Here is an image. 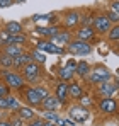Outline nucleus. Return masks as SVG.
I'll use <instances>...</instances> for the list:
<instances>
[{
  "mask_svg": "<svg viewBox=\"0 0 119 126\" xmlns=\"http://www.w3.org/2000/svg\"><path fill=\"white\" fill-rule=\"evenodd\" d=\"M111 79H112V72L105 65H102V63L94 65V68H90V73L85 77V80L92 85H99L102 82H109Z\"/></svg>",
  "mask_w": 119,
  "mask_h": 126,
  "instance_id": "nucleus-1",
  "label": "nucleus"
},
{
  "mask_svg": "<svg viewBox=\"0 0 119 126\" xmlns=\"http://www.w3.org/2000/svg\"><path fill=\"white\" fill-rule=\"evenodd\" d=\"M0 75H2V79H3V84L7 85L9 89H14V90H22L24 89V79H22V75L17 73V72H12L10 68H2L0 70Z\"/></svg>",
  "mask_w": 119,
  "mask_h": 126,
  "instance_id": "nucleus-2",
  "label": "nucleus"
},
{
  "mask_svg": "<svg viewBox=\"0 0 119 126\" xmlns=\"http://www.w3.org/2000/svg\"><path fill=\"white\" fill-rule=\"evenodd\" d=\"M65 51H68L73 56H80L82 58V56H87V55L92 53V46L85 41H80V39H72V41L66 44Z\"/></svg>",
  "mask_w": 119,
  "mask_h": 126,
  "instance_id": "nucleus-3",
  "label": "nucleus"
},
{
  "mask_svg": "<svg viewBox=\"0 0 119 126\" xmlns=\"http://www.w3.org/2000/svg\"><path fill=\"white\" fill-rule=\"evenodd\" d=\"M22 79H24V82H29V84H36L38 80L41 79V65H38V63L34 62H29L27 65H24L22 68Z\"/></svg>",
  "mask_w": 119,
  "mask_h": 126,
  "instance_id": "nucleus-4",
  "label": "nucleus"
},
{
  "mask_svg": "<svg viewBox=\"0 0 119 126\" xmlns=\"http://www.w3.org/2000/svg\"><path fill=\"white\" fill-rule=\"evenodd\" d=\"M112 26H114V24H111V21L107 19V16H104V14L95 16L94 21H92V29L95 31V34H107V31H109Z\"/></svg>",
  "mask_w": 119,
  "mask_h": 126,
  "instance_id": "nucleus-5",
  "label": "nucleus"
},
{
  "mask_svg": "<svg viewBox=\"0 0 119 126\" xmlns=\"http://www.w3.org/2000/svg\"><path fill=\"white\" fill-rule=\"evenodd\" d=\"M68 114H70V118L73 119V123H75V121H77V123H85V121L90 118L89 109H87V107H82L80 104L72 106V107L68 109Z\"/></svg>",
  "mask_w": 119,
  "mask_h": 126,
  "instance_id": "nucleus-6",
  "label": "nucleus"
},
{
  "mask_svg": "<svg viewBox=\"0 0 119 126\" xmlns=\"http://www.w3.org/2000/svg\"><path fill=\"white\" fill-rule=\"evenodd\" d=\"M99 111L102 114H116L118 112V101L114 97H102L99 101Z\"/></svg>",
  "mask_w": 119,
  "mask_h": 126,
  "instance_id": "nucleus-7",
  "label": "nucleus"
},
{
  "mask_svg": "<svg viewBox=\"0 0 119 126\" xmlns=\"http://www.w3.org/2000/svg\"><path fill=\"white\" fill-rule=\"evenodd\" d=\"M36 49H39L43 53H53V55H63L65 53V48H58L49 39H39L36 43Z\"/></svg>",
  "mask_w": 119,
  "mask_h": 126,
  "instance_id": "nucleus-8",
  "label": "nucleus"
},
{
  "mask_svg": "<svg viewBox=\"0 0 119 126\" xmlns=\"http://www.w3.org/2000/svg\"><path fill=\"white\" fill-rule=\"evenodd\" d=\"M22 95H24V101H26V104L29 106V107L34 109V107H39L41 106V101H43V99L39 97V94L36 92L34 87H27V89L22 92Z\"/></svg>",
  "mask_w": 119,
  "mask_h": 126,
  "instance_id": "nucleus-9",
  "label": "nucleus"
},
{
  "mask_svg": "<svg viewBox=\"0 0 119 126\" xmlns=\"http://www.w3.org/2000/svg\"><path fill=\"white\" fill-rule=\"evenodd\" d=\"M100 97H114V94L118 92V82H102L97 87Z\"/></svg>",
  "mask_w": 119,
  "mask_h": 126,
  "instance_id": "nucleus-10",
  "label": "nucleus"
},
{
  "mask_svg": "<svg viewBox=\"0 0 119 126\" xmlns=\"http://www.w3.org/2000/svg\"><path fill=\"white\" fill-rule=\"evenodd\" d=\"M80 16H82L80 10H68V12L65 14L63 26H65L66 29H73V27H77L78 22H80Z\"/></svg>",
  "mask_w": 119,
  "mask_h": 126,
  "instance_id": "nucleus-11",
  "label": "nucleus"
},
{
  "mask_svg": "<svg viewBox=\"0 0 119 126\" xmlns=\"http://www.w3.org/2000/svg\"><path fill=\"white\" fill-rule=\"evenodd\" d=\"M55 97L58 99L60 106H66V101H68V82H58Z\"/></svg>",
  "mask_w": 119,
  "mask_h": 126,
  "instance_id": "nucleus-12",
  "label": "nucleus"
},
{
  "mask_svg": "<svg viewBox=\"0 0 119 126\" xmlns=\"http://www.w3.org/2000/svg\"><path fill=\"white\" fill-rule=\"evenodd\" d=\"M43 111H58L60 107V102H58V99L55 97V95H48V97H44L43 101H41V106H39Z\"/></svg>",
  "mask_w": 119,
  "mask_h": 126,
  "instance_id": "nucleus-13",
  "label": "nucleus"
},
{
  "mask_svg": "<svg viewBox=\"0 0 119 126\" xmlns=\"http://www.w3.org/2000/svg\"><path fill=\"white\" fill-rule=\"evenodd\" d=\"M49 41L53 44H56L58 48H63V46H66L68 43L72 41V34H70V31H60L58 34L53 39H49Z\"/></svg>",
  "mask_w": 119,
  "mask_h": 126,
  "instance_id": "nucleus-14",
  "label": "nucleus"
},
{
  "mask_svg": "<svg viewBox=\"0 0 119 126\" xmlns=\"http://www.w3.org/2000/svg\"><path fill=\"white\" fill-rule=\"evenodd\" d=\"M17 116H19L24 123H27V121L34 119V118H38L36 111H34L32 107H29V106H20L19 109H17Z\"/></svg>",
  "mask_w": 119,
  "mask_h": 126,
  "instance_id": "nucleus-15",
  "label": "nucleus"
},
{
  "mask_svg": "<svg viewBox=\"0 0 119 126\" xmlns=\"http://www.w3.org/2000/svg\"><path fill=\"white\" fill-rule=\"evenodd\" d=\"M82 95H83V87L78 82H68V99L78 101Z\"/></svg>",
  "mask_w": 119,
  "mask_h": 126,
  "instance_id": "nucleus-16",
  "label": "nucleus"
},
{
  "mask_svg": "<svg viewBox=\"0 0 119 126\" xmlns=\"http://www.w3.org/2000/svg\"><path fill=\"white\" fill-rule=\"evenodd\" d=\"M95 38V31L92 29V27H83V26H80V29L77 31V39H80V41H92Z\"/></svg>",
  "mask_w": 119,
  "mask_h": 126,
  "instance_id": "nucleus-17",
  "label": "nucleus"
},
{
  "mask_svg": "<svg viewBox=\"0 0 119 126\" xmlns=\"http://www.w3.org/2000/svg\"><path fill=\"white\" fill-rule=\"evenodd\" d=\"M36 32L39 34L41 38H44V39H53L60 32V29L55 27V26H53V27H49V26H48V27H41L39 26V27H36Z\"/></svg>",
  "mask_w": 119,
  "mask_h": 126,
  "instance_id": "nucleus-18",
  "label": "nucleus"
},
{
  "mask_svg": "<svg viewBox=\"0 0 119 126\" xmlns=\"http://www.w3.org/2000/svg\"><path fill=\"white\" fill-rule=\"evenodd\" d=\"M26 41H27V36H26L24 32H20V34H9V36L5 38L3 46H5V44H15V46H22Z\"/></svg>",
  "mask_w": 119,
  "mask_h": 126,
  "instance_id": "nucleus-19",
  "label": "nucleus"
},
{
  "mask_svg": "<svg viewBox=\"0 0 119 126\" xmlns=\"http://www.w3.org/2000/svg\"><path fill=\"white\" fill-rule=\"evenodd\" d=\"M31 62V56H29V53L27 51H24V53H20L17 55L15 58H12V68H22L24 65H27V63Z\"/></svg>",
  "mask_w": 119,
  "mask_h": 126,
  "instance_id": "nucleus-20",
  "label": "nucleus"
},
{
  "mask_svg": "<svg viewBox=\"0 0 119 126\" xmlns=\"http://www.w3.org/2000/svg\"><path fill=\"white\" fill-rule=\"evenodd\" d=\"M90 63H87L85 60H80L77 63V66H75V75H78L80 79H85L89 73H90Z\"/></svg>",
  "mask_w": 119,
  "mask_h": 126,
  "instance_id": "nucleus-21",
  "label": "nucleus"
},
{
  "mask_svg": "<svg viewBox=\"0 0 119 126\" xmlns=\"http://www.w3.org/2000/svg\"><path fill=\"white\" fill-rule=\"evenodd\" d=\"M73 77H75V70L68 68L66 65H65L63 68H60V72H58L60 82H72V79H73Z\"/></svg>",
  "mask_w": 119,
  "mask_h": 126,
  "instance_id": "nucleus-22",
  "label": "nucleus"
},
{
  "mask_svg": "<svg viewBox=\"0 0 119 126\" xmlns=\"http://www.w3.org/2000/svg\"><path fill=\"white\" fill-rule=\"evenodd\" d=\"M3 31L5 32H9V34H20L22 31H24V27H22V24L17 21H10L5 24V27H3Z\"/></svg>",
  "mask_w": 119,
  "mask_h": 126,
  "instance_id": "nucleus-23",
  "label": "nucleus"
},
{
  "mask_svg": "<svg viewBox=\"0 0 119 126\" xmlns=\"http://www.w3.org/2000/svg\"><path fill=\"white\" fill-rule=\"evenodd\" d=\"M3 53L7 56H10V58H15L17 55L24 53V48L22 46H15V44H5L3 46Z\"/></svg>",
  "mask_w": 119,
  "mask_h": 126,
  "instance_id": "nucleus-24",
  "label": "nucleus"
},
{
  "mask_svg": "<svg viewBox=\"0 0 119 126\" xmlns=\"http://www.w3.org/2000/svg\"><path fill=\"white\" fill-rule=\"evenodd\" d=\"M5 99H7V107H9V111H12V112H17V109L22 106L19 102V99H17L15 95H12V94H9Z\"/></svg>",
  "mask_w": 119,
  "mask_h": 126,
  "instance_id": "nucleus-25",
  "label": "nucleus"
},
{
  "mask_svg": "<svg viewBox=\"0 0 119 126\" xmlns=\"http://www.w3.org/2000/svg\"><path fill=\"white\" fill-rule=\"evenodd\" d=\"M29 56H31V62L38 63V65H43V63L46 62V53H43L39 49H32L29 53Z\"/></svg>",
  "mask_w": 119,
  "mask_h": 126,
  "instance_id": "nucleus-26",
  "label": "nucleus"
},
{
  "mask_svg": "<svg viewBox=\"0 0 119 126\" xmlns=\"http://www.w3.org/2000/svg\"><path fill=\"white\" fill-rule=\"evenodd\" d=\"M41 118H43L44 121H48V123H55V125H56V121L60 119V114L56 111H44Z\"/></svg>",
  "mask_w": 119,
  "mask_h": 126,
  "instance_id": "nucleus-27",
  "label": "nucleus"
},
{
  "mask_svg": "<svg viewBox=\"0 0 119 126\" xmlns=\"http://www.w3.org/2000/svg\"><path fill=\"white\" fill-rule=\"evenodd\" d=\"M107 39L112 41V43L119 41V24H114V26L107 31Z\"/></svg>",
  "mask_w": 119,
  "mask_h": 126,
  "instance_id": "nucleus-28",
  "label": "nucleus"
},
{
  "mask_svg": "<svg viewBox=\"0 0 119 126\" xmlns=\"http://www.w3.org/2000/svg\"><path fill=\"white\" fill-rule=\"evenodd\" d=\"M0 66L2 68H12V58L7 56L5 53H2L0 55Z\"/></svg>",
  "mask_w": 119,
  "mask_h": 126,
  "instance_id": "nucleus-29",
  "label": "nucleus"
},
{
  "mask_svg": "<svg viewBox=\"0 0 119 126\" xmlns=\"http://www.w3.org/2000/svg\"><path fill=\"white\" fill-rule=\"evenodd\" d=\"M7 121H9V123H10L12 126H26V123H24V121L20 119L17 114H12V116H10V118H9Z\"/></svg>",
  "mask_w": 119,
  "mask_h": 126,
  "instance_id": "nucleus-30",
  "label": "nucleus"
},
{
  "mask_svg": "<svg viewBox=\"0 0 119 126\" xmlns=\"http://www.w3.org/2000/svg\"><path fill=\"white\" fill-rule=\"evenodd\" d=\"M78 104L82 106V107H89V106L94 104V101H92V97L90 95H82L78 99Z\"/></svg>",
  "mask_w": 119,
  "mask_h": 126,
  "instance_id": "nucleus-31",
  "label": "nucleus"
},
{
  "mask_svg": "<svg viewBox=\"0 0 119 126\" xmlns=\"http://www.w3.org/2000/svg\"><path fill=\"white\" fill-rule=\"evenodd\" d=\"M107 19L111 21V24H118V22H119V12H118V10H111V9H109V12H107Z\"/></svg>",
  "mask_w": 119,
  "mask_h": 126,
  "instance_id": "nucleus-32",
  "label": "nucleus"
},
{
  "mask_svg": "<svg viewBox=\"0 0 119 126\" xmlns=\"http://www.w3.org/2000/svg\"><path fill=\"white\" fill-rule=\"evenodd\" d=\"M34 89H36V92L39 94L41 99H44V97H48V95H49V90H48V89H46L44 85H36Z\"/></svg>",
  "mask_w": 119,
  "mask_h": 126,
  "instance_id": "nucleus-33",
  "label": "nucleus"
},
{
  "mask_svg": "<svg viewBox=\"0 0 119 126\" xmlns=\"http://www.w3.org/2000/svg\"><path fill=\"white\" fill-rule=\"evenodd\" d=\"M26 126H44V119H43V118H34V119L27 121Z\"/></svg>",
  "mask_w": 119,
  "mask_h": 126,
  "instance_id": "nucleus-34",
  "label": "nucleus"
},
{
  "mask_svg": "<svg viewBox=\"0 0 119 126\" xmlns=\"http://www.w3.org/2000/svg\"><path fill=\"white\" fill-rule=\"evenodd\" d=\"M56 125H60V126H75V123H73L72 119H66V118H60L58 121H56Z\"/></svg>",
  "mask_w": 119,
  "mask_h": 126,
  "instance_id": "nucleus-35",
  "label": "nucleus"
},
{
  "mask_svg": "<svg viewBox=\"0 0 119 126\" xmlns=\"http://www.w3.org/2000/svg\"><path fill=\"white\" fill-rule=\"evenodd\" d=\"M9 87L3 84V82H0V97H5V95H9Z\"/></svg>",
  "mask_w": 119,
  "mask_h": 126,
  "instance_id": "nucleus-36",
  "label": "nucleus"
},
{
  "mask_svg": "<svg viewBox=\"0 0 119 126\" xmlns=\"http://www.w3.org/2000/svg\"><path fill=\"white\" fill-rule=\"evenodd\" d=\"M10 5H14V0H0V9H7Z\"/></svg>",
  "mask_w": 119,
  "mask_h": 126,
  "instance_id": "nucleus-37",
  "label": "nucleus"
},
{
  "mask_svg": "<svg viewBox=\"0 0 119 126\" xmlns=\"http://www.w3.org/2000/svg\"><path fill=\"white\" fill-rule=\"evenodd\" d=\"M7 97V95H5ZM5 97H0V111H9V107H7V99Z\"/></svg>",
  "mask_w": 119,
  "mask_h": 126,
  "instance_id": "nucleus-38",
  "label": "nucleus"
},
{
  "mask_svg": "<svg viewBox=\"0 0 119 126\" xmlns=\"http://www.w3.org/2000/svg\"><path fill=\"white\" fill-rule=\"evenodd\" d=\"M111 10H118V12H119V3H118V2H112V5H111Z\"/></svg>",
  "mask_w": 119,
  "mask_h": 126,
  "instance_id": "nucleus-39",
  "label": "nucleus"
},
{
  "mask_svg": "<svg viewBox=\"0 0 119 126\" xmlns=\"http://www.w3.org/2000/svg\"><path fill=\"white\" fill-rule=\"evenodd\" d=\"M0 126H12V125H10L7 119H2V121H0Z\"/></svg>",
  "mask_w": 119,
  "mask_h": 126,
  "instance_id": "nucleus-40",
  "label": "nucleus"
},
{
  "mask_svg": "<svg viewBox=\"0 0 119 126\" xmlns=\"http://www.w3.org/2000/svg\"><path fill=\"white\" fill-rule=\"evenodd\" d=\"M44 126H58V125H55V123H48V121H44Z\"/></svg>",
  "mask_w": 119,
  "mask_h": 126,
  "instance_id": "nucleus-41",
  "label": "nucleus"
},
{
  "mask_svg": "<svg viewBox=\"0 0 119 126\" xmlns=\"http://www.w3.org/2000/svg\"><path fill=\"white\" fill-rule=\"evenodd\" d=\"M26 0H14V3H24Z\"/></svg>",
  "mask_w": 119,
  "mask_h": 126,
  "instance_id": "nucleus-42",
  "label": "nucleus"
},
{
  "mask_svg": "<svg viewBox=\"0 0 119 126\" xmlns=\"http://www.w3.org/2000/svg\"><path fill=\"white\" fill-rule=\"evenodd\" d=\"M3 119V111H0V121Z\"/></svg>",
  "mask_w": 119,
  "mask_h": 126,
  "instance_id": "nucleus-43",
  "label": "nucleus"
},
{
  "mask_svg": "<svg viewBox=\"0 0 119 126\" xmlns=\"http://www.w3.org/2000/svg\"><path fill=\"white\" fill-rule=\"evenodd\" d=\"M0 46H2V39H0Z\"/></svg>",
  "mask_w": 119,
  "mask_h": 126,
  "instance_id": "nucleus-44",
  "label": "nucleus"
}]
</instances>
